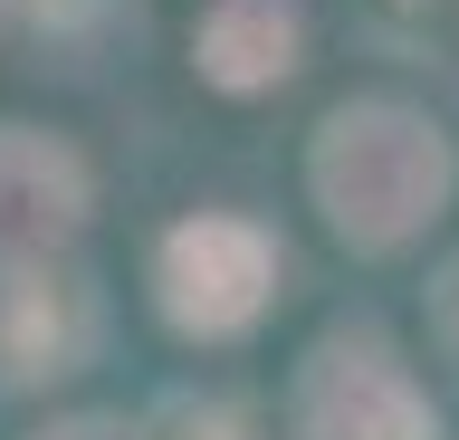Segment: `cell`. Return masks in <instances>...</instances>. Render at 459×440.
<instances>
[{
  "mask_svg": "<svg viewBox=\"0 0 459 440\" xmlns=\"http://www.w3.org/2000/svg\"><path fill=\"white\" fill-rule=\"evenodd\" d=\"M440 316H450V335H459V268H450V297H440Z\"/></svg>",
  "mask_w": 459,
  "mask_h": 440,
  "instance_id": "obj_8",
  "label": "cell"
},
{
  "mask_svg": "<svg viewBox=\"0 0 459 440\" xmlns=\"http://www.w3.org/2000/svg\"><path fill=\"white\" fill-rule=\"evenodd\" d=\"M86 220V163L29 125H0V249H57V239Z\"/></svg>",
  "mask_w": 459,
  "mask_h": 440,
  "instance_id": "obj_4",
  "label": "cell"
},
{
  "mask_svg": "<svg viewBox=\"0 0 459 440\" xmlns=\"http://www.w3.org/2000/svg\"><path fill=\"white\" fill-rule=\"evenodd\" d=\"M297 421L307 440H430V402L383 335H325L297 383Z\"/></svg>",
  "mask_w": 459,
  "mask_h": 440,
  "instance_id": "obj_3",
  "label": "cell"
},
{
  "mask_svg": "<svg viewBox=\"0 0 459 440\" xmlns=\"http://www.w3.org/2000/svg\"><path fill=\"white\" fill-rule=\"evenodd\" d=\"M96 335V306L86 288L48 278V268H10L0 278V383H39V374H67Z\"/></svg>",
  "mask_w": 459,
  "mask_h": 440,
  "instance_id": "obj_5",
  "label": "cell"
},
{
  "mask_svg": "<svg viewBox=\"0 0 459 440\" xmlns=\"http://www.w3.org/2000/svg\"><path fill=\"white\" fill-rule=\"evenodd\" d=\"M450 192V144L411 106H344L316 134V202L354 249H393L440 211Z\"/></svg>",
  "mask_w": 459,
  "mask_h": 440,
  "instance_id": "obj_1",
  "label": "cell"
},
{
  "mask_svg": "<svg viewBox=\"0 0 459 440\" xmlns=\"http://www.w3.org/2000/svg\"><path fill=\"white\" fill-rule=\"evenodd\" d=\"M39 440H134V431H115V421H57V431H39Z\"/></svg>",
  "mask_w": 459,
  "mask_h": 440,
  "instance_id": "obj_7",
  "label": "cell"
},
{
  "mask_svg": "<svg viewBox=\"0 0 459 440\" xmlns=\"http://www.w3.org/2000/svg\"><path fill=\"white\" fill-rule=\"evenodd\" d=\"M153 288H163V316L182 335H239L278 288V239L249 220H182L163 239Z\"/></svg>",
  "mask_w": 459,
  "mask_h": 440,
  "instance_id": "obj_2",
  "label": "cell"
},
{
  "mask_svg": "<svg viewBox=\"0 0 459 440\" xmlns=\"http://www.w3.org/2000/svg\"><path fill=\"white\" fill-rule=\"evenodd\" d=\"M192 58H201V77L230 87V96L278 87L287 67H297V10H287V0H221V10L201 20Z\"/></svg>",
  "mask_w": 459,
  "mask_h": 440,
  "instance_id": "obj_6",
  "label": "cell"
}]
</instances>
